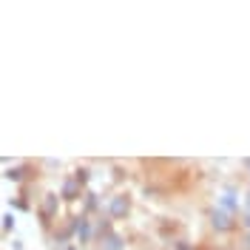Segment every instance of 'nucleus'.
I'll return each instance as SVG.
<instances>
[{
  "mask_svg": "<svg viewBox=\"0 0 250 250\" xmlns=\"http://www.w3.org/2000/svg\"><path fill=\"white\" fill-rule=\"evenodd\" d=\"M213 225H216V228H222V230H228V228H230V219H228V213L213 210Z\"/></svg>",
  "mask_w": 250,
  "mask_h": 250,
  "instance_id": "nucleus-2",
  "label": "nucleus"
},
{
  "mask_svg": "<svg viewBox=\"0 0 250 250\" xmlns=\"http://www.w3.org/2000/svg\"><path fill=\"white\" fill-rule=\"evenodd\" d=\"M62 196H65V199H77V185H74V182H65V185H62Z\"/></svg>",
  "mask_w": 250,
  "mask_h": 250,
  "instance_id": "nucleus-3",
  "label": "nucleus"
},
{
  "mask_svg": "<svg viewBox=\"0 0 250 250\" xmlns=\"http://www.w3.org/2000/svg\"><path fill=\"white\" fill-rule=\"evenodd\" d=\"M3 219H6V222H3V228H6V230H12V228H15V216L9 213V216H3Z\"/></svg>",
  "mask_w": 250,
  "mask_h": 250,
  "instance_id": "nucleus-4",
  "label": "nucleus"
},
{
  "mask_svg": "<svg viewBox=\"0 0 250 250\" xmlns=\"http://www.w3.org/2000/svg\"><path fill=\"white\" fill-rule=\"evenodd\" d=\"M128 208H131V205H128V199H125V196H117V199H114V202H111V216H125V213H128Z\"/></svg>",
  "mask_w": 250,
  "mask_h": 250,
  "instance_id": "nucleus-1",
  "label": "nucleus"
}]
</instances>
